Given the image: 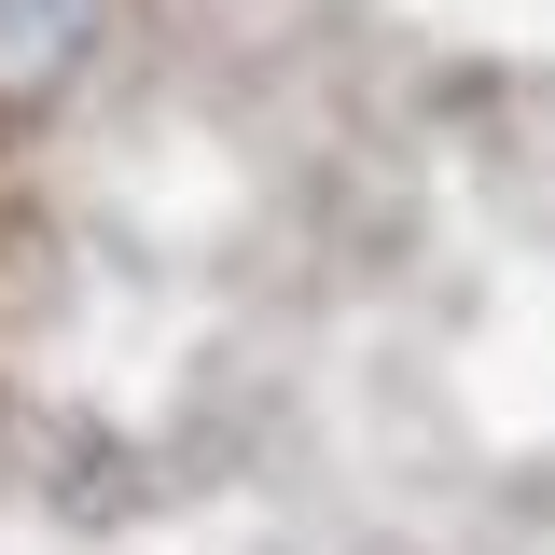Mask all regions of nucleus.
<instances>
[{
  "instance_id": "nucleus-1",
  "label": "nucleus",
  "mask_w": 555,
  "mask_h": 555,
  "mask_svg": "<svg viewBox=\"0 0 555 555\" xmlns=\"http://www.w3.org/2000/svg\"><path fill=\"white\" fill-rule=\"evenodd\" d=\"M126 0H0V112H42L112 56Z\"/></svg>"
}]
</instances>
